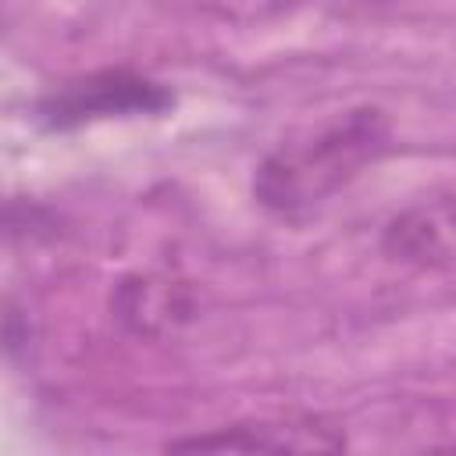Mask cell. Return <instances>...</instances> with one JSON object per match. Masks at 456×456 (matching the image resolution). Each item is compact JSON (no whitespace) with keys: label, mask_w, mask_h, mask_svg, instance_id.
Segmentation results:
<instances>
[{"label":"cell","mask_w":456,"mask_h":456,"mask_svg":"<svg viewBox=\"0 0 456 456\" xmlns=\"http://www.w3.org/2000/svg\"><path fill=\"white\" fill-rule=\"evenodd\" d=\"M388 118L378 107L342 110L281 142L253 175V196L274 214H299L349 185L388 150Z\"/></svg>","instance_id":"6da1fadb"},{"label":"cell","mask_w":456,"mask_h":456,"mask_svg":"<svg viewBox=\"0 0 456 456\" xmlns=\"http://www.w3.org/2000/svg\"><path fill=\"white\" fill-rule=\"evenodd\" d=\"M118 310L128 324H135V331L167 328L178 314H185V306L175 299V289L167 281H153V278L125 281L118 292Z\"/></svg>","instance_id":"5b68a950"},{"label":"cell","mask_w":456,"mask_h":456,"mask_svg":"<svg viewBox=\"0 0 456 456\" xmlns=\"http://www.w3.org/2000/svg\"><path fill=\"white\" fill-rule=\"evenodd\" d=\"M346 438L335 428H324L321 420H256V424H235L221 428L214 435L178 438L167 449H203V452H321V449H342Z\"/></svg>","instance_id":"277c9868"},{"label":"cell","mask_w":456,"mask_h":456,"mask_svg":"<svg viewBox=\"0 0 456 456\" xmlns=\"http://www.w3.org/2000/svg\"><path fill=\"white\" fill-rule=\"evenodd\" d=\"M171 103V96L135 75H93L86 82L64 86L61 93H53L43 103V121L53 128L86 121V118H107V114H153L164 110Z\"/></svg>","instance_id":"7a4b0ae2"},{"label":"cell","mask_w":456,"mask_h":456,"mask_svg":"<svg viewBox=\"0 0 456 456\" xmlns=\"http://www.w3.org/2000/svg\"><path fill=\"white\" fill-rule=\"evenodd\" d=\"M381 249L403 264L452 267L456 264V196L424 200L399 210L381 232Z\"/></svg>","instance_id":"3957f363"}]
</instances>
